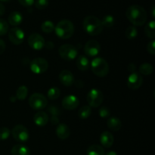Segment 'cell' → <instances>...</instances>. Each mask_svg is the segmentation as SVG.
<instances>
[{
	"instance_id": "obj_17",
	"label": "cell",
	"mask_w": 155,
	"mask_h": 155,
	"mask_svg": "<svg viewBox=\"0 0 155 155\" xmlns=\"http://www.w3.org/2000/svg\"><path fill=\"white\" fill-rule=\"evenodd\" d=\"M70 134H71V130L66 124H61L56 128V135L60 139L62 140L67 139L70 136Z\"/></svg>"
},
{
	"instance_id": "obj_3",
	"label": "cell",
	"mask_w": 155,
	"mask_h": 155,
	"mask_svg": "<svg viewBox=\"0 0 155 155\" xmlns=\"http://www.w3.org/2000/svg\"><path fill=\"white\" fill-rule=\"evenodd\" d=\"M56 35L59 38L68 39L74 33V26L69 20H62L54 27Z\"/></svg>"
},
{
	"instance_id": "obj_29",
	"label": "cell",
	"mask_w": 155,
	"mask_h": 155,
	"mask_svg": "<svg viewBox=\"0 0 155 155\" xmlns=\"http://www.w3.org/2000/svg\"><path fill=\"white\" fill-rule=\"evenodd\" d=\"M41 29L45 33H50L54 30V26L51 21H45L41 25Z\"/></svg>"
},
{
	"instance_id": "obj_37",
	"label": "cell",
	"mask_w": 155,
	"mask_h": 155,
	"mask_svg": "<svg viewBox=\"0 0 155 155\" xmlns=\"http://www.w3.org/2000/svg\"><path fill=\"white\" fill-rule=\"evenodd\" d=\"M147 50L151 54H155V41L153 39L147 45Z\"/></svg>"
},
{
	"instance_id": "obj_31",
	"label": "cell",
	"mask_w": 155,
	"mask_h": 155,
	"mask_svg": "<svg viewBox=\"0 0 155 155\" xmlns=\"http://www.w3.org/2000/svg\"><path fill=\"white\" fill-rule=\"evenodd\" d=\"M138 35V31L135 27H129L125 31V36L127 39H133Z\"/></svg>"
},
{
	"instance_id": "obj_47",
	"label": "cell",
	"mask_w": 155,
	"mask_h": 155,
	"mask_svg": "<svg viewBox=\"0 0 155 155\" xmlns=\"http://www.w3.org/2000/svg\"><path fill=\"white\" fill-rule=\"evenodd\" d=\"M0 1H2V2H8V1H10V0H0Z\"/></svg>"
},
{
	"instance_id": "obj_24",
	"label": "cell",
	"mask_w": 155,
	"mask_h": 155,
	"mask_svg": "<svg viewBox=\"0 0 155 155\" xmlns=\"http://www.w3.org/2000/svg\"><path fill=\"white\" fill-rule=\"evenodd\" d=\"M145 33L148 38L154 39L155 37V21H151L145 27Z\"/></svg>"
},
{
	"instance_id": "obj_19",
	"label": "cell",
	"mask_w": 155,
	"mask_h": 155,
	"mask_svg": "<svg viewBox=\"0 0 155 155\" xmlns=\"http://www.w3.org/2000/svg\"><path fill=\"white\" fill-rule=\"evenodd\" d=\"M8 23L12 26H16L20 25L23 21V16L20 12H13L9 15L8 18Z\"/></svg>"
},
{
	"instance_id": "obj_18",
	"label": "cell",
	"mask_w": 155,
	"mask_h": 155,
	"mask_svg": "<svg viewBox=\"0 0 155 155\" xmlns=\"http://www.w3.org/2000/svg\"><path fill=\"white\" fill-rule=\"evenodd\" d=\"M48 120H49V118H48V114L43 111L37 112L33 117L34 123L39 127H44V126L46 125Z\"/></svg>"
},
{
	"instance_id": "obj_40",
	"label": "cell",
	"mask_w": 155,
	"mask_h": 155,
	"mask_svg": "<svg viewBox=\"0 0 155 155\" xmlns=\"http://www.w3.org/2000/svg\"><path fill=\"white\" fill-rule=\"evenodd\" d=\"M50 121H51V124H54V125H57V124H58L59 123V119L58 117L51 116V118H50Z\"/></svg>"
},
{
	"instance_id": "obj_13",
	"label": "cell",
	"mask_w": 155,
	"mask_h": 155,
	"mask_svg": "<svg viewBox=\"0 0 155 155\" xmlns=\"http://www.w3.org/2000/svg\"><path fill=\"white\" fill-rule=\"evenodd\" d=\"M101 51V45L96 40H89L86 43L84 51L87 55L90 57L96 56Z\"/></svg>"
},
{
	"instance_id": "obj_46",
	"label": "cell",
	"mask_w": 155,
	"mask_h": 155,
	"mask_svg": "<svg viewBox=\"0 0 155 155\" xmlns=\"http://www.w3.org/2000/svg\"><path fill=\"white\" fill-rule=\"evenodd\" d=\"M154 11H155V8H154V5H153L152 7H151V15H152L153 18H154L155 17V13H154Z\"/></svg>"
},
{
	"instance_id": "obj_26",
	"label": "cell",
	"mask_w": 155,
	"mask_h": 155,
	"mask_svg": "<svg viewBox=\"0 0 155 155\" xmlns=\"http://www.w3.org/2000/svg\"><path fill=\"white\" fill-rule=\"evenodd\" d=\"M153 71H154V68H153V66L151 64H142L139 67V72H140V74H143V75H150V74H152Z\"/></svg>"
},
{
	"instance_id": "obj_6",
	"label": "cell",
	"mask_w": 155,
	"mask_h": 155,
	"mask_svg": "<svg viewBox=\"0 0 155 155\" xmlns=\"http://www.w3.org/2000/svg\"><path fill=\"white\" fill-rule=\"evenodd\" d=\"M47 99L42 94L34 93L29 98V104L34 110H42L47 105Z\"/></svg>"
},
{
	"instance_id": "obj_5",
	"label": "cell",
	"mask_w": 155,
	"mask_h": 155,
	"mask_svg": "<svg viewBox=\"0 0 155 155\" xmlns=\"http://www.w3.org/2000/svg\"><path fill=\"white\" fill-rule=\"evenodd\" d=\"M58 53L61 57L64 60L71 61L77 58L78 51L74 45L71 44H64L59 48Z\"/></svg>"
},
{
	"instance_id": "obj_45",
	"label": "cell",
	"mask_w": 155,
	"mask_h": 155,
	"mask_svg": "<svg viewBox=\"0 0 155 155\" xmlns=\"http://www.w3.org/2000/svg\"><path fill=\"white\" fill-rule=\"evenodd\" d=\"M104 155H117V152H115L114 151H108L107 154H104Z\"/></svg>"
},
{
	"instance_id": "obj_11",
	"label": "cell",
	"mask_w": 155,
	"mask_h": 155,
	"mask_svg": "<svg viewBox=\"0 0 155 155\" xmlns=\"http://www.w3.org/2000/svg\"><path fill=\"white\" fill-rule=\"evenodd\" d=\"M8 39L15 45H20L24 42V33L19 27H13L9 30Z\"/></svg>"
},
{
	"instance_id": "obj_41",
	"label": "cell",
	"mask_w": 155,
	"mask_h": 155,
	"mask_svg": "<svg viewBox=\"0 0 155 155\" xmlns=\"http://www.w3.org/2000/svg\"><path fill=\"white\" fill-rule=\"evenodd\" d=\"M136 66H135L134 64H129L128 71H130L131 74H132V73L136 72Z\"/></svg>"
},
{
	"instance_id": "obj_8",
	"label": "cell",
	"mask_w": 155,
	"mask_h": 155,
	"mask_svg": "<svg viewBox=\"0 0 155 155\" xmlns=\"http://www.w3.org/2000/svg\"><path fill=\"white\" fill-rule=\"evenodd\" d=\"M48 68V63L42 58H37L33 59L30 63V70L32 72L36 74H43Z\"/></svg>"
},
{
	"instance_id": "obj_32",
	"label": "cell",
	"mask_w": 155,
	"mask_h": 155,
	"mask_svg": "<svg viewBox=\"0 0 155 155\" xmlns=\"http://www.w3.org/2000/svg\"><path fill=\"white\" fill-rule=\"evenodd\" d=\"M8 23L5 20L0 18V36L6 34L8 31Z\"/></svg>"
},
{
	"instance_id": "obj_35",
	"label": "cell",
	"mask_w": 155,
	"mask_h": 155,
	"mask_svg": "<svg viewBox=\"0 0 155 155\" xmlns=\"http://www.w3.org/2000/svg\"><path fill=\"white\" fill-rule=\"evenodd\" d=\"M48 112H49L51 116H54V117H58L61 114V111L60 108L58 107L55 105H51L48 109Z\"/></svg>"
},
{
	"instance_id": "obj_16",
	"label": "cell",
	"mask_w": 155,
	"mask_h": 155,
	"mask_svg": "<svg viewBox=\"0 0 155 155\" xmlns=\"http://www.w3.org/2000/svg\"><path fill=\"white\" fill-rule=\"evenodd\" d=\"M114 141V136L110 132H103L100 136V142L104 148H110L113 145Z\"/></svg>"
},
{
	"instance_id": "obj_23",
	"label": "cell",
	"mask_w": 155,
	"mask_h": 155,
	"mask_svg": "<svg viewBox=\"0 0 155 155\" xmlns=\"http://www.w3.org/2000/svg\"><path fill=\"white\" fill-rule=\"evenodd\" d=\"M86 154L87 155H104L105 152L101 145H92L88 148Z\"/></svg>"
},
{
	"instance_id": "obj_4",
	"label": "cell",
	"mask_w": 155,
	"mask_h": 155,
	"mask_svg": "<svg viewBox=\"0 0 155 155\" xmlns=\"http://www.w3.org/2000/svg\"><path fill=\"white\" fill-rule=\"evenodd\" d=\"M91 68L94 74L99 77H104L109 72L108 63L102 58H96L91 63Z\"/></svg>"
},
{
	"instance_id": "obj_27",
	"label": "cell",
	"mask_w": 155,
	"mask_h": 155,
	"mask_svg": "<svg viewBox=\"0 0 155 155\" xmlns=\"http://www.w3.org/2000/svg\"><path fill=\"white\" fill-rule=\"evenodd\" d=\"M101 22L103 27H105L107 28H110V27H112L114 25L115 20L114 18L111 16V15H106V16H104L102 18Z\"/></svg>"
},
{
	"instance_id": "obj_33",
	"label": "cell",
	"mask_w": 155,
	"mask_h": 155,
	"mask_svg": "<svg viewBox=\"0 0 155 155\" xmlns=\"http://www.w3.org/2000/svg\"><path fill=\"white\" fill-rule=\"evenodd\" d=\"M35 7L39 10H42L48 7V0H36L34 2Z\"/></svg>"
},
{
	"instance_id": "obj_44",
	"label": "cell",
	"mask_w": 155,
	"mask_h": 155,
	"mask_svg": "<svg viewBox=\"0 0 155 155\" xmlns=\"http://www.w3.org/2000/svg\"><path fill=\"white\" fill-rule=\"evenodd\" d=\"M76 86H77V87L79 88H82L83 86V83L81 80H77V81L76 82Z\"/></svg>"
},
{
	"instance_id": "obj_14",
	"label": "cell",
	"mask_w": 155,
	"mask_h": 155,
	"mask_svg": "<svg viewBox=\"0 0 155 155\" xmlns=\"http://www.w3.org/2000/svg\"><path fill=\"white\" fill-rule=\"evenodd\" d=\"M79 104L78 98L73 95H67L62 100V106L66 110H74L78 107Z\"/></svg>"
},
{
	"instance_id": "obj_15",
	"label": "cell",
	"mask_w": 155,
	"mask_h": 155,
	"mask_svg": "<svg viewBox=\"0 0 155 155\" xmlns=\"http://www.w3.org/2000/svg\"><path fill=\"white\" fill-rule=\"evenodd\" d=\"M59 80L65 86H71L74 83V77L68 70H63L59 74Z\"/></svg>"
},
{
	"instance_id": "obj_12",
	"label": "cell",
	"mask_w": 155,
	"mask_h": 155,
	"mask_svg": "<svg viewBox=\"0 0 155 155\" xmlns=\"http://www.w3.org/2000/svg\"><path fill=\"white\" fill-rule=\"evenodd\" d=\"M143 83V78L139 73H132L127 79V86L132 90L138 89Z\"/></svg>"
},
{
	"instance_id": "obj_9",
	"label": "cell",
	"mask_w": 155,
	"mask_h": 155,
	"mask_svg": "<svg viewBox=\"0 0 155 155\" xmlns=\"http://www.w3.org/2000/svg\"><path fill=\"white\" fill-rule=\"evenodd\" d=\"M13 138L19 142H25L29 139L28 130L24 126L17 125L12 131Z\"/></svg>"
},
{
	"instance_id": "obj_43",
	"label": "cell",
	"mask_w": 155,
	"mask_h": 155,
	"mask_svg": "<svg viewBox=\"0 0 155 155\" xmlns=\"http://www.w3.org/2000/svg\"><path fill=\"white\" fill-rule=\"evenodd\" d=\"M5 12V8L4 5L2 2H0V16L4 15Z\"/></svg>"
},
{
	"instance_id": "obj_39",
	"label": "cell",
	"mask_w": 155,
	"mask_h": 155,
	"mask_svg": "<svg viewBox=\"0 0 155 155\" xmlns=\"http://www.w3.org/2000/svg\"><path fill=\"white\" fill-rule=\"evenodd\" d=\"M5 49V43L2 39H0V55L4 52Z\"/></svg>"
},
{
	"instance_id": "obj_1",
	"label": "cell",
	"mask_w": 155,
	"mask_h": 155,
	"mask_svg": "<svg viewBox=\"0 0 155 155\" xmlns=\"http://www.w3.org/2000/svg\"><path fill=\"white\" fill-rule=\"evenodd\" d=\"M126 16L130 23L137 27L144 25L148 18L145 9L138 5L130 6L126 11Z\"/></svg>"
},
{
	"instance_id": "obj_22",
	"label": "cell",
	"mask_w": 155,
	"mask_h": 155,
	"mask_svg": "<svg viewBox=\"0 0 155 155\" xmlns=\"http://www.w3.org/2000/svg\"><path fill=\"white\" fill-rule=\"evenodd\" d=\"M77 67L79 70L82 71H86L89 68V59L84 55H80L77 59Z\"/></svg>"
},
{
	"instance_id": "obj_25",
	"label": "cell",
	"mask_w": 155,
	"mask_h": 155,
	"mask_svg": "<svg viewBox=\"0 0 155 155\" xmlns=\"http://www.w3.org/2000/svg\"><path fill=\"white\" fill-rule=\"evenodd\" d=\"M92 114V108L89 106L85 105L82 107L78 111V116L80 119H87Z\"/></svg>"
},
{
	"instance_id": "obj_21",
	"label": "cell",
	"mask_w": 155,
	"mask_h": 155,
	"mask_svg": "<svg viewBox=\"0 0 155 155\" xmlns=\"http://www.w3.org/2000/svg\"><path fill=\"white\" fill-rule=\"evenodd\" d=\"M12 155H30V149L24 145H16L11 151Z\"/></svg>"
},
{
	"instance_id": "obj_7",
	"label": "cell",
	"mask_w": 155,
	"mask_h": 155,
	"mask_svg": "<svg viewBox=\"0 0 155 155\" xmlns=\"http://www.w3.org/2000/svg\"><path fill=\"white\" fill-rule=\"evenodd\" d=\"M103 93L97 89H92L87 95V102L89 107H98L103 101Z\"/></svg>"
},
{
	"instance_id": "obj_36",
	"label": "cell",
	"mask_w": 155,
	"mask_h": 155,
	"mask_svg": "<svg viewBox=\"0 0 155 155\" xmlns=\"http://www.w3.org/2000/svg\"><path fill=\"white\" fill-rule=\"evenodd\" d=\"M99 116L102 118H106L107 117L110 116V110L108 109V107H101V108L99 109Z\"/></svg>"
},
{
	"instance_id": "obj_2",
	"label": "cell",
	"mask_w": 155,
	"mask_h": 155,
	"mask_svg": "<svg viewBox=\"0 0 155 155\" xmlns=\"http://www.w3.org/2000/svg\"><path fill=\"white\" fill-rule=\"evenodd\" d=\"M83 26L85 31L91 36H98L103 30L101 20L93 15L86 17L83 20Z\"/></svg>"
},
{
	"instance_id": "obj_38",
	"label": "cell",
	"mask_w": 155,
	"mask_h": 155,
	"mask_svg": "<svg viewBox=\"0 0 155 155\" xmlns=\"http://www.w3.org/2000/svg\"><path fill=\"white\" fill-rule=\"evenodd\" d=\"M19 3L25 7H30L34 4V0H18Z\"/></svg>"
},
{
	"instance_id": "obj_10",
	"label": "cell",
	"mask_w": 155,
	"mask_h": 155,
	"mask_svg": "<svg viewBox=\"0 0 155 155\" xmlns=\"http://www.w3.org/2000/svg\"><path fill=\"white\" fill-rule=\"evenodd\" d=\"M28 44L33 49L40 50L45 46V39L39 33H32L28 38Z\"/></svg>"
},
{
	"instance_id": "obj_28",
	"label": "cell",
	"mask_w": 155,
	"mask_h": 155,
	"mask_svg": "<svg viewBox=\"0 0 155 155\" xmlns=\"http://www.w3.org/2000/svg\"><path fill=\"white\" fill-rule=\"evenodd\" d=\"M28 94V89L25 86H20L16 92V98L18 100H24Z\"/></svg>"
},
{
	"instance_id": "obj_34",
	"label": "cell",
	"mask_w": 155,
	"mask_h": 155,
	"mask_svg": "<svg viewBox=\"0 0 155 155\" xmlns=\"http://www.w3.org/2000/svg\"><path fill=\"white\" fill-rule=\"evenodd\" d=\"M11 131L7 127H1L0 128V139L6 140L10 136Z\"/></svg>"
},
{
	"instance_id": "obj_42",
	"label": "cell",
	"mask_w": 155,
	"mask_h": 155,
	"mask_svg": "<svg viewBox=\"0 0 155 155\" xmlns=\"http://www.w3.org/2000/svg\"><path fill=\"white\" fill-rule=\"evenodd\" d=\"M45 45L46 46V48H48V49H53V48H54V43H53V42H51V41H48V42L45 44Z\"/></svg>"
},
{
	"instance_id": "obj_20",
	"label": "cell",
	"mask_w": 155,
	"mask_h": 155,
	"mask_svg": "<svg viewBox=\"0 0 155 155\" xmlns=\"http://www.w3.org/2000/svg\"><path fill=\"white\" fill-rule=\"evenodd\" d=\"M107 126L110 130L114 132H117L121 129L122 123H121L120 120L119 118L113 117H110V119L107 120Z\"/></svg>"
},
{
	"instance_id": "obj_30",
	"label": "cell",
	"mask_w": 155,
	"mask_h": 155,
	"mask_svg": "<svg viewBox=\"0 0 155 155\" xmlns=\"http://www.w3.org/2000/svg\"><path fill=\"white\" fill-rule=\"evenodd\" d=\"M61 95L60 89L57 87H52L51 89H49V90L48 91V98L51 100H55L57 98H59Z\"/></svg>"
}]
</instances>
